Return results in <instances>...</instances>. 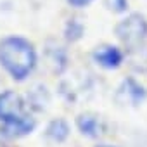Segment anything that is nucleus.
<instances>
[{
  "mask_svg": "<svg viewBox=\"0 0 147 147\" xmlns=\"http://www.w3.org/2000/svg\"><path fill=\"white\" fill-rule=\"evenodd\" d=\"M30 104L28 106H31L33 109H36V111H43L45 107H47V104H49V100H50V97H49V92H47V88L43 87V85H36L31 92H30Z\"/></svg>",
  "mask_w": 147,
  "mask_h": 147,
  "instance_id": "nucleus-8",
  "label": "nucleus"
},
{
  "mask_svg": "<svg viewBox=\"0 0 147 147\" xmlns=\"http://www.w3.org/2000/svg\"><path fill=\"white\" fill-rule=\"evenodd\" d=\"M94 2V0H67V4L73 5V7H76V9H82V7H87Z\"/></svg>",
  "mask_w": 147,
  "mask_h": 147,
  "instance_id": "nucleus-11",
  "label": "nucleus"
},
{
  "mask_svg": "<svg viewBox=\"0 0 147 147\" xmlns=\"http://www.w3.org/2000/svg\"><path fill=\"white\" fill-rule=\"evenodd\" d=\"M85 33V28L83 24L78 21V19H69L67 24H66V30H64V35H66V40L69 42H76L83 36Z\"/></svg>",
  "mask_w": 147,
  "mask_h": 147,
  "instance_id": "nucleus-9",
  "label": "nucleus"
},
{
  "mask_svg": "<svg viewBox=\"0 0 147 147\" xmlns=\"http://www.w3.org/2000/svg\"><path fill=\"white\" fill-rule=\"evenodd\" d=\"M0 137H4V135H2V123H0Z\"/></svg>",
  "mask_w": 147,
  "mask_h": 147,
  "instance_id": "nucleus-13",
  "label": "nucleus"
},
{
  "mask_svg": "<svg viewBox=\"0 0 147 147\" xmlns=\"http://www.w3.org/2000/svg\"><path fill=\"white\" fill-rule=\"evenodd\" d=\"M104 4L111 12H116V14L125 12L128 9V0H104Z\"/></svg>",
  "mask_w": 147,
  "mask_h": 147,
  "instance_id": "nucleus-10",
  "label": "nucleus"
},
{
  "mask_svg": "<svg viewBox=\"0 0 147 147\" xmlns=\"http://www.w3.org/2000/svg\"><path fill=\"white\" fill-rule=\"evenodd\" d=\"M114 35L128 49H138L147 38V19L138 12H131L116 24Z\"/></svg>",
  "mask_w": 147,
  "mask_h": 147,
  "instance_id": "nucleus-2",
  "label": "nucleus"
},
{
  "mask_svg": "<svg viewBox=\"0 0 147 147\" xmlns=\"http://www.w3.org/2000/svg\"><path fill=\"white\" fill-rule=\"evenodd\" d=\"M69 131H71L69 123H67L66 119H62V118H55V119H52V121L47 125V128H45V137H47L49 140L55 142V144H62V142L69 137Z\"/></svg>",
  "mask_w": 147,
  "mask_h": 147,
  "instance_id": "nucleus-7",
  "label": "nucleus"
},
{
  "mask_svg": "<svg viewBox=\"0 0 147 147\" xmlns=\"http://www.w3.org/2000/svg\"><path fill=\"white\" fill-rule=\"evenodd\" d=\"M114 99L119 106H128V107H137L147 99V90L142 83H138L135 78L128 76L121 82L118 87Z\"/></svg>",
  "mask_w": 147,
  "mask_h": 147,
  "instance_id": "nucleus-4",
  "label": "nucleus"
},
{
  "mask_svg": "<svg viewBox=\"0 0 147 147\" xmlns=\"http://www.w3.org/2000/svg\"><path fill=\"white\" fill-rule=\"evenodd\" d=\"M26 100L14 90H5L0 94V123L11 125L30 118Z\"/></svg>",
  "mask_w": 147,
  "mask_h": 147,
  "instance_id": "nucleus-3",
  "label": "nucleus"
},
{
  "mask_svg": "<svg viewBox=\"0 0 147 147\" xmlns=\"http://www.w3.org/2000/svg\"><path fill=\"white\" fill-rule=\"evenodd\" d=\"M92 59L104 69H118L123 62V52L116 45H100L92 52Z\"/></svg>",
  "mask_w": 147,
  "mask_h": 147,
  "instance_id": "nucleus-5",
  "label": "nucleus"
},
{
  "mask_svg": "<svg viewBox=\"0 0 147 147\" xmlns=\"http://www.w3.org/2000/svg\"><path fill=\"white\" fill-rule=\"evenodd\" d=\"M95 147H114V145H106V144H100V145H95Z\"/></svg>",
  "mask_w": 147,
  "mask_h": 147,
  "instance_id": "nucleus-12",
  "label": "nucleus"
},
{
  "mask_svg": "<svg viewBox=\"0 0 147 147\" xmlns=\"http://www.w3.org/2000/svg\"><path fill=\"white\" fill-rule=\"evenodd\" d=\"M76 128L83 137L99 138L106 131V125L102 118L95 113H82L76 116Z\"/></svg>",
  "mask_w": 147,
  "mask_h": 147,
  "instance_id": "nucleus-6",
  "label": "nucleus"
},
{
  "mask_svg": "<svg viewBox=\"0 0 147 147\" xmlns=\"http://www.w3.org/2000/svg\"><path fill=\"white\" fill-rule=\"evenodd\" d=\"M35 45L18 35H11L0 40V66L16 82H24L36 66Z\"/></svg>",
  "mask_w": 147,
  "mask_h": 147,
  "instance_id": "nucleus-1",
  "label": "nucleus"
}]
</instances>
